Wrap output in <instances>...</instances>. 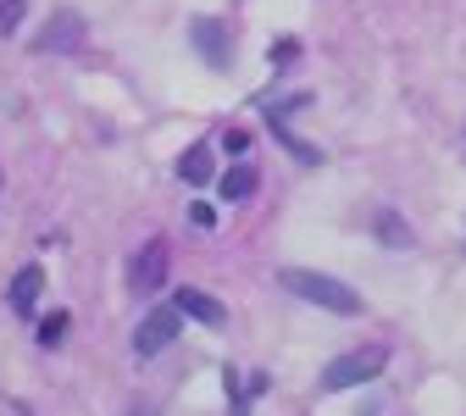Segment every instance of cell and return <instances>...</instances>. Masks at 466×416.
Masks as SVG:
<instances>
[{
  "mask_svg": "<svg viewBox=\"0 0 466 416\" xmlns=\"http://www.w3.org/2000/svg\"><path fill=\"white\" fill-rule=\"evenodd\" d=\"M383 361H389V350L383 344H361V350H350V355H339V361L322 372V389L328 394H339V389H356V383H372L378 372H383Z\"/></svg>",
  "mask_w": 466,
  "mask_h": 416,
  "instance_id": "2",
  "label": "cell"
},
{
  "mask_svg": "<svg viewBox=\"0 0 466 416\" xmlns=\"http://www.w3.org/2000/svg\"><path fill=\"white\" fill-rule=\"evenodd\" d=\"M39 289H45V272H39V267H23V272L12 278V294H6V300H12V311H17V317H34Z\"/></svg>",
  "mask_w": 466,
  "mask_h": 416,
  "instance_id": "8",
  "label": "cell"
},
{
  "mask_svg": "<svg viewBox=\"0 0 466 416\" xmlns=\"http://www.w3.org/2000/svg\"><path fill=\"white\" fill-rule=\"evenodd\" d=\"M272 62H278V67L295 62V39H278V45H272Z\"/></svg>",
  "mask_w": 466,
  "mask_h": 416,
  "instance_id": "14",
  "label": "cell"
},
{
  "mask_svg": "<svg viewBox=\"0 0 466 416\" xmlns=\"http://www.w3.org/2000/svg\"><path fill=\"white\" fill-rule=\"evenodd\" d=\"M189 222H195V228H211V222H217V211L200 200V206H189Z\"/></svg>",
  "mask_w": 466,
  "mask_h": 416,
  "instance_id": "15",
  "label": "cell"
},
{
  "mask_svg": "<svg viewBox=\"0 0 466 416\" xmlns=\"http://www.w3.org/2000/svg\"><path fill=\"white\" fill-rule=\"evenodd\" d=\"M378 239L394 245V250H411V228H405V217H394V211H378Z\"/></svg>",
  "mask_w": 466,
  "mask_h": 416,
  "instance_id": "11",
  "label": "cell"
},
{
  "mask_svg": "<svg viewBox=\"0 0 466 416\" xmlns=\"http://www.w3.org/2000/svg\"><path fill=\"white\" fill-rule=\"evenodd\" d=\"M250 189H256V172H250V167H228L222 184H217L222 200H250Z\"/></svg>",
  "mask_w": 466,
  "mask_h": 416,
  "instance_id": "10",
  "label": "cell"
},
{
  "mask_svg": "<svg viewBox=\"0 0 466 416\" xmlns=\"http://www.w3.org/2000/svg\"><path fill=\"white\" fill-rule=\"evenodd\" d=\"M172 306H178L189 322H206V328H222V300H211V294L206 289H178V294H172Z\"/></svg>",
  "mask_w": 466,
  "mask_h": 416,
  "instance_id": "6",
  "label": "cell"
},
{
  "mask_svg": "<svg viewBox=\"0 0 466 416\" xmlns=\"http://www.w3.org/2000/svg\"><path fill=\"white\" fill-rule=\"evenodd\" d=\"M178 178H184V184H211V178H217V161H211V145H189L184 150V161H178Z\"/></svg>",
  "mask_w": 466,
  "mask_h": 416,
  "instance_id": "9",
  "label": "cell"
},
{
  "mask_svg": "<svg viewBox=\"0 0 466 416\" xmlns=\"http://www.w3.org/2000/svg\"><path fill=\"white\" fill-rule=\"evenodd\" d=\"M62 333H67V311L39 317V344H62Z\"/></svg>",
  "mask_w": 466,
  "mask_h": 416,
  "instance_id": "12",
  "label": "cell"
},
{
  "mask_svg": "<svg viewBox=\"0 0 466 416\" xmlns=\"http://www.w3.org/2000/svg\"><path fill=\"white\" fill-rule=\"evenodd\" d=\"M167 272H172L167 239H145V245L128 256V294H134V300H150V294L167 283Z\"/></svg>",
  "mask_w": 466,
  "mask_h": 416,
  "instance_id": "3",
  "label": "cell"
},
{
  "mask_svg": "<svg viewBox=\"0 0 466 416\" xmlns=\"http://www.w3.org/2000/svg\"><path fill=\"white\" fill-rule=\"evenodd\" d=\"M278 278H283V289L295 294V300H306V306H322V311H339V317H356V311H361V294L350 289V283H339V278H328V272L283 267Z\"/></svg>",
  "mask_w": 466,
  "mask_h": 416,
  "instance_id": "1",
  "label": "cell"
},
{
  "mask_svg": "<svg viewBox=\"0 0 466 416\" xmlns=\"http://www.w3.org/2000/svg\"><path fill=\"white\" fill-rule=\"evenodd\" d=\"M195 45H200V56H206L211 67H228V50H233V34H228L222 23L200 17V23H195Z\"/></svg>",
  "mask_w": 466,
  "mask_h": 416,
  "instance_id": "7",
  "label": "cell"
},
{
  "mask_svg": "<svg viewBox=\"0 0 466 416\" xmlns=\"http://www.w3.org/2000/svg\"><path fill=\"white\" fill-rule=\"evenodd\" d=\"M84 45V17L78 12H56L45 28H39V50L45 56H73Z\"/></svg>",
  "mask_w": 466,
  "mask_h": 416,
  "instance_id": "5",
  "label": "cell"
},
{
  "mask_svg": "<svg viewBox=\"0 0 466 416\" xmlns=\"http://www.w3.org/2000/svg\"><path fill=\"white\" fill-rule=\"evenodd\" d=\"M23 12H28V0H0V39L23 23Z\"/></svg>",
  "mask_w": 466,
  "mask_h": 416,
  "instance_id": "13",
  "label": "cell"
},
{
  "mask_svg": "<svg viewBox=\"0 0 466 416\" xmlns=\"http://www.w3.org/2000/svg\"><path fill=\"white\" fill-rule=\"evenodd\" d=\"M222 150H228V156H245V150H250V134H228Z\"/></svg>",
  "mask_w": 466,
  "mask_h": 416,
  "instance_id": "16",
  "label": "cell"
},
{
  "mask_svg": "<svg viewBox=\"0 0 466 416\" xmlns=\"http://www.w3.org/2000/svg\"><path fill=\"white\" fill-rule=\"evenodd\" d=\"M178 328H184V311H178V306L150 311V317L134 328V355H145V361H150V355H161L172 339H178Z\"/></svg>",
  "mask_w": 466,
  "mask_h": 416,
  "instance_id": "4",
  "label": "cell"
}]
</instances>
